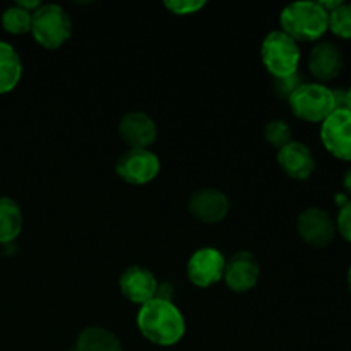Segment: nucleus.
Here are the masks:
<instances>
[{
  "label": "nucleus",
  "instance_id": "obj_15",
  "mask_svg": "<svg viewBox=\"0 0 351 351\" xmlns=\"http://www.w3.org/2000/svg\"><path fill=\"white\" fill-rule=\"evenodd\" d=\"M278 165L293 180H308L315 171V158L304 143L291 141L278 149Z\"/></svg>",
  "mask_w": 351,
  "mask_h": 351
},
{
  "label": "nucleus",
  "instance_id": "obj_12",
  "mask_svg": "<svg viewBox=\"0 0 351 351\" xmlns=\"http://www.w3.org/2000/svg\"><path fill=\"white\" fill-rule=\"evenodd\" d=\"M261 276V266L256 256L250 252H237L226 261L223 281L235 293H247L257 285Z\"/></svg>",
  "mask_w": 351,
  "mask_h": 351
},
{
  "label": "nucleus",
  "instance_id": "obj_2",
  "mask_svg": "<svg viewBox=\"0 0 351 351\" xmlns=\"http://www.w3.org/2000/svg\"><path fill=\"white\" fill-rule=\"evenodd\" d=\"M283 33L295 41H319L329 29V14L319 2H295L280 14Z\"/></svg>",
  "mask_w": 351,
  "mask_h": 351
},
{
  "label": "nucleus",
  "instance_id": "obj_24",
  "mask_svg": "<svg viewBox=\"0 0 351 351\" xmlns=\"http://www.w3.org/2000/svg\"><path fill=\"white\" fill-rule=\"evenodd\" d=\"M336 233L341 235L343 240L351 243V199L345 206L339 208L338 218H336Z\"/></svg>",
  "mask_w": 351,
  "mask_h": 351
},
{
  "label": "nucleus",
  "instance_id": "obj_8",
  "mask_svg": "<svg viewBox=\"0 0 351 351\" xmlns=\"http://www.w3.org/2000/svg\"><path fill=\"white\" fill-rule=\"evenodd\" d=\"M297 232L307 245L314 249H324L335 240L336 223L328 211L312 206L298 215Z\"/></svg>",
  "mask_w": 351,
  "mask_h": 351
},
{
  "label": "nucleus",
  "instance_id": "obj_13",
  "mask_svg": "<svg viewBox=\"0 0 351 351\" xmlns=\"http://www.w3.org/2000/svg\"><path fill=\"white\" fill-rule=\"evenodd\" d=\"M119 136L129 149H149L156 141L158 129L154 120L144 112H129L120 119Z\"/></svg>",
  "mask_w": 351,
  "mask_h": 351
},
{
  "label": "nucleus",
  "instance_id": "obj_3",
  "mask_svg": "<svg viewBox=\"0 0 351 351\" xmlns=\"http://www.w3.org/2000/svg\"><path fill=\"white\" fill-rule=\"evenodd\" d=\"M31 33L38 45L48 50H57L69 41L72 34L71 16L57 3H41L33 12Z\"/></svg>",
  "mask_w": 351,
  "mask_h": 351
},
{
  "label": "nucleus",
  "instance_id": "obj_23",
  "mask_svg": "<svg viewBox=\"0 0 351 351\" xmlns=\"http://www.w3.org/2000/svg\"><path fill=\"white\" fill-rule=\"evenodd\" d=\"M206 2L202 0H167L165 7L175 16H191L197 10L204 9Z\"/></svg>",
  "mask_w": 351,
  "mask_h": 351
},
{
  "label": "nucleus",
  "instance_id": "obj_7",
  "mask_svg": "<svg viewBox=\"0 0 351 351\" xmlns=\"http://www.w3.org/2000/svg\"><path fill=\"white\" fill-rule=\"evenodd\" d=\"M321 141L329 154L341 161H351V112L335 110L321 123Z\"/></svg>",
  "mask_w": 351,
  "mask_h": 351
},
{
  "label": "nucleus",
  "instance_id": "obj_14",
  "mask_svg": "<svg viewBox=\"0 0 351 351\" xmlns=\"http://www.w3.org/2000/svg\"><path fill=\"white\" fill-rule=\"evenodd\" d=\"M119 287L127 300L143 307L156 295L158 281L154 274L146 267L130 266L120 274Z\"/></svg>",
  "mask_w": 351,
  "mask_h": 351
},
{
  "label": "nucleus",
  "instance_id": "obj_9",
  "mask_svg": "<svg viewBox=\"0 0 351 351\" xmlns=\"http://www.w3.org/2000/svg\"><path fill=\"white\" fill-rule=\"evenodd\" d=\"M226 259L218 249L202 247L195 250L187 264V276L192 285L199 288H208L223 280Z\"/></svg>",
  "mask_w": 351,
  "mask_h": 351
},
{
  "label": "nucleus",
  "instance_id": "obj_18",
  "mask_svg": "<svg viewBox=\"0 0 351 351\" xmlns=\"http://www.w3.org/2000/svg\"><path fill=\"white\" fill-rule=\"evenodd\" d=\"M23 230V211L10 197H0V243H10Z\"/></svg>",
  "mask_w": 351,
  "mask_h": 351
},
{
  "label": "nucleus",
  "instance_id": "obj_25",
  "mask_svg": "<svg viewBox=\"0 0 351 351\" xmlns=\"http://www.w3.org/2000/svg\"><path fill=\"white\" fill-rule=\"evenodd\" d=\"M154 298H160V300H167V302L173 300V285L168 283V281L158 283L156 295H154Z\"/></svg>",
  "mask_w": 351,
  "mask_h": 351
},
{
  "label": "nucleus",
  "instance_id": "obj_17",
  "mask_svg": "<svg viewBox=\"0 0 351 351\" xmlns=\"http://www.w3.org/2000/svg\"><path fill=\"white\" fill-rule=\"evenodd\" d=\"M23 62L10 43L0 41V95L10 93L21 81Z\"/></svg>",
  "mask_w": 351,
  "mask_h": 351
},
{
  "label": "nucleus",
  "instance_id": "obj_28",
  "mask_svg": "<svg viewBox=\"0 0 351 351\" xmlns=\"http://www.w3.org/2000/svg\"><path fill=\"white\" fill-rule=\"evenodd\" d=\"M346 283H348V290H350V293H351V264H350V267H348V273H346Z\"/></svg>",
  "mask_w": 351,
  "mask_h": 351
},
{
  "label": "nucleus",
  "instance_id": "obj_11",
  "mask_svg": "<svg viewBox=\"0 0 351 351\" xmlns=\"http://www.w3.org/2000/svg\"><path fill=\"white\" fill-rule=\"evenodd\" d=\"M187 209L197 221L215 225L223 221L230 213V201L221 191L211 187L197 189L189 197Z\"/></svg>",
  "mask_w": 351,
  "mask_h": 351
},
{
  "label": "nucleus",
  "instance_id": "obj_20",
  "mask_svg": "<svg viewBox=\"0 0 351 351\" xmlns=\"http://www.w3.org/2000/svg\"><path fill=\"white\" fill-rule=\"evenodd\" d=\"M329 31L341 40L351 41V3L343 2L329 14Z\"/></svg>",
  "mask_w": 351,
  "mask_h": 351
},
{
  "label": "nucleus",
  "instance_id": "obj_21",
  "mask_svg": "<svg viewBox=\"0 0 351 351\" xmlns=\"http://www.w3.org/2000/svg\"><path fill=\"white\" fill-rule=\"evenodd\" d=\"M264 137H266L271 146L281 149V147L293 141V130L285 120H271L264 127Z\"/></svg>",
  "mask_w": 351,
  "mask_h": 351
},
{
  "label": "nucleus",
  "instance_id": "obj_26",
  "mask_svg": "<svg viewBox=\"0 0 351 351\" xmlns=\"http://www.w3.org/2000/svg\"><path fill=\"white\" fill-rule=\"evenodd\" d=\"M343 189H345V194L351 199V167L343 175Z\"/></svg>",
  "mask_w": 351,
  "mask_h": 351
},
{
  "label": "nucleus",
  "instance_id": "obj_6",
  "mask_svg": "<svg viewBox=\"0 0 351 351\" xmlns=\"http://www.w3.org/2000/svg\"><path fill=\"white\" fill-rule=\"evenodd\" d=\"M161 161L149 149H127L115 163V171L130 185H146L158 177Z\"/></svg>",
  "mask_w": 351,
  "mask_h": 351
},
{
  "label": "nucleus",
  "instance_id": "obj_5",
  "mask_svg": "<svg viewBox=\"0 0 351 351\" xmlns=\"http://www.w3.org/2000/svg\"><path fill=\"white\" fill-rule=\"evenodd\" d=\"M291 113L311 123H322L336 110L332 89L319 82H304L288 99Z\"/></svg>",
  "mask_w": 351,
  "mask_h": 351
},
{
  "label": "nucleus",
  "instance_id": "obj_4",
  "mask_svg": "<svg viewBox=\"0 0 351 351\" xmlns=\"http://www.w3.org/2000/svg\"><path fill=\"white\" fill-rule=\"evenodd\" d=\"M261 60L274 79L288 77L298 72L300 48L293 38L281 29L271 31L261 45Z\"/></svg>",
  "mask_w": 351,
  "mask_h": 351
},
{
  "label": "nucleus",
  "instance_id": "obj_10",
  "mask_svg": "<svg viewBox=\"0 0 351 351\" xmlns=\"http://www.w3.org/2000/svg\"><path fill=\"white\" fill-rule=\"evenodd\" d=\"M307 65L311 74L322 84L339 77L345 67V55L335 41H319L308 53Z\"/></svg>",
  "mask_w": 351,
  "mask_h": 351
},
{
  "label": "nucleus",
  "instance_id": "obj_19",
  "mask_svg": "<svg viewBox=\"0 0 351 351\" xmlns=\"http://www.w3.org/2000/svg\"><path fill=\"white\" fill-rule=\"evenodd\" d=\"M31 19H33V14L24 10L17 3L7 7L2 12V26L10 34H24L31 31Z\"/></svg>",
  "mask_w": 351,
  "mask_h": 351
},
{
  "label": "nucleus",
  "instance_id": "obj_22",
  "mask_svg": "<svg viewBox=\"0 0 351 351\" xmlns=\"http://www.w3.org/2000/svg\"><path fill=\"white\" fill-rule=\"evenodd\" d=\"M304 82H307L304 79V75L300 72H295V74L288 75V77H280V79H274V93H276L280 98L283 99H290V96L300 88Z\"/></svg>",
  "mask_w": 351,
  "mask_h": 351
},
{
  "label": "nucleus",
  "instance_id": "obj_1",
  "mask_svg": "<svg viewBox=\"0 0 351 351\" xmlns=\"http://www.w3.org/2000/svg\"><path fill=\"white\" fill-rule=\"evenodd\" d=\"M137 328L149 343L158 346H173L184 338L185 321L173 302L153 298L139 308Z\"/></svg>",
  "mask_w": 351,
  "mask_h": 351
},
{
  "label": "nucleus",
  "instance_id": "obj_27",
  "mask_svg": "<svg viewBox=\"0 0 351 351\" xmlns=\"http://www.w3.org/2000/svg\"><path fill=\"white\" fill-rule=\"evenodd\" d=\"M346 110H350L351 112V86L348 89H346V106H345Z\"/></svg>",
  "mask_w": 351,
  "mask_h": 351
},
{
  "label": "nucleus",
  "instance_id": "obj_16",
  "mask_svg": "<svg viewBox=\"0 0 351 351\" xmlns=\"http://www.w3.org/2000/svg\"><path fill=\"white\" fill-rule=\"evenodd\" d=\"M75 351H123L122 341L115 332L101 326H89L82 329L75 343Z\"/></svg>",
  "mask_w": 351,
  "mask_h": 351
}]
</instances>
